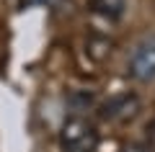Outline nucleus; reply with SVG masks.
<instances>
[{
  "label": "nucleus",
  "instance_id": "obj_2",
  "mask_svg": "<svg viewBox=\"0 0 155 152\" xmlns=\"http://www.w3.org/2000/svg\"><path fill=\"white\" fill-rule=\"evenodd\" d=\"M129 75L140 82H153L155 80V36L145 39L132 54L129 62Z\"/></svg>",
  "mask_w": 155,
  "mask_h": 152
},
{
  "label": "nucleus",
  "instance_id": "obj_3",
  "mask_svg": "<svg viewBox=\"0 0 155 152\" xmlns=\"http://www.w3.org/2000/svg\"><path fill=\"white\" fill-rule=\"evenodd\" d=\"M140 111V98L132 95V93H122V95L109 98L104 106H101V119L106 121H124L132 119Z\"/></svg>",
  "mask_w": 155,
  "mask_h": 152
},
{
  "label": "nucleus",
  "instance_id": "obj_1",
  "mask_svg": "<svg viewBox=\"0 0 155 152\" xmlns=\"http://www.w3.org/2000/svg\"><path fill=\"white\" fill-rule=\"evenodd\" d=\"M60 142H62V150L65 152H91L96 147V142H98V137H96V129L85 119L72 116L62 126Z\"/></svg>",
  "mask_w": 155,
  "mask_h": 152
},
{
  "label": "nucleus",
  "instance_id": "obj_4",
  "mask_svg": "<svg viewBox=\"0 0 155 152\" xmlns=\"http://www.w3.org/2000/svg\"><path fill=\"white\" fill-rule=\"evenodd\" d=\"M91 8L109 21H119L124 16V0H91Z\"/></svg>",
  "mask_w": 155,
  "mask_h": 152
},
{
  "label": "nucleus",
  "instance_id": "obj_5",
  "mask_svg": "<svg viewBox=\"0 0 155 152\" xmlns=\"http://www.w3.org/2000/svg\"><path fill=\"white\" fill-rule=\"evenodd\" d=\"M62 0H21V5L23 8H34V5H47V8H52V5H60Z\"/></svg>",
  "mask_w": 155,
  "mask_h": 152
},
{
  "label": "nucleus",
  "instance_id": "obj_6",
  "mask_svg": "<svg viewBox=\"0 0 155 152\" xmlns=\"http://www.w3.org/2000/svg\"><path fill=\"white\" fill-rule=\"evenodd\" d=\"M124 152H145V150H140V147H129V150H124Z\"/></svg>",
  "mask_w": 155,
  "mask_h": 152
}]
</instances>
